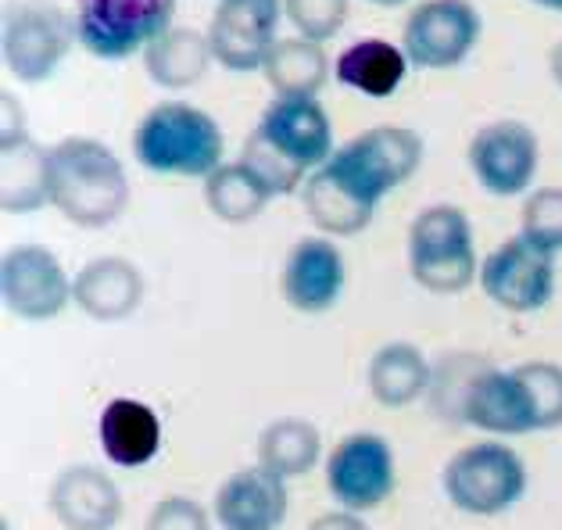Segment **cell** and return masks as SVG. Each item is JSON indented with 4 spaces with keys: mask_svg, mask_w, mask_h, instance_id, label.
<instances>
[{
    "mask_svg": "<svg viewBox=\"0 0 562 530\" xmlns=\"http://www.w3.org/2000/svg\"><path fill=\"white\" fill-rule=\"evenodd\" d=\"M334 126L319 98H277L258 115L240 161L262 176L277 198L294 194L334 158Z\"/></svg>",
    "mask_w": 562,
    "mask_h": 530,
    "instance_id": "obj_1",
    "label": "cell"
},
{
    "mask_svg": "<svg viewBox=\"0 0 562 530\" xmlns=\"http://www.w3.org/2000/svg\"><path fill=\"white\" fill-rule=\"evenodd\" d=\"M50 208L79 229H104L130 205V176L104 140L65 137L47 147Z\"/></svg>",
    "mask_w": 562,
    "mask_h": 530,
    "instance_id": "obj_2",
    "label": "cell"
},
{
    "mask_svg": "<svg viewBox=\"0 0 562 530\" xmlns=\"http://www.w3.org/2000/svg\"><path fill=\"white\" fill-rule=\"evenodd\" d=\"M226 137L218 122L187 101H161L147 108L133 129V158L155 176L209 180L223 166Z\"/></svg>",
    "mask_w": 562,
    "mask_h": 530,
    "instance_id": "obj_3",
    "label": "cell"
},
{
    "mask_svg": "<svg viewBox=\"0 0 562 530\" xmlns=\"http://www.w3.org/2000/svg\"><path fill=\"white\" fill-rule=\"evenodd\" d=\"M408 273L430 294H462L480 277L473 223L459 205H427L413 219Z\"/></svg>",
    "mask_w": 562,
    "mask_h": 530,
    "instance_id": "obj_4",
    "label": "cell"
},
{
    "mask_svg": "<svg viewBox=\"0 0 562 530\" xmlns=\"http://www.w3.org/2000/svg\"><path fill=\"white\" fill-rule=\"evenodd\" d=\"M448 501L465 516H502L527 495V462L498 438L459 448L441 473Z\"/></svg>",
    "mask_w": 562,
    "mask_h": 530,
    "instance_id": "obj_5",
    "label": "cell"
},
{
    "mask_svg": "<svg viewBox=\"0 0 562 530\" xmlns=\"http://www.w3.org/2000/svg\"><path fill=\"white\" fill-rule=\"evenodd\" d=\"M76 44V15H68L54 0H22L4 19L0 54H4V69L11 79L36 87L61 69Z\"/></svg>",
    "mask_w": 562,
    "mask_h": 530,
    "instance_id": "obj_6",
    "label": "cell"
},
{
    "mask_svg": "<svg viewBox=\"0 0 562 530\" xmlns=\"http://www.w3.org/2000/svg\"><path fill=\"white\" fill-rule=\"evenodd\" d=\"M172 15L176 0H79V47L101 61H126L172 30Z\"/></svg>",
    "mask_w": 562,
    "mask_h": 530,
    "instance_id": "obj_7",
    "label": "cell"
},
{
    "mask_svg": "<svg viewBox=\"0 0 562 530\" xmlns=\"http://www.w3.org/2000/svg\"><path fill=\"white\" fill-rule=\"evenodd\" d=\"M476 283L495 308L530 316L555 297V255L533 248L524 234H513L480 262Z\"/></svg>",
    "mask_w": 562,
    "mask_h": 530,
    "instance_id": "obj_8",
    "label": "cell"
},
{
    "mask_svg": "<svg viewBox=\"0 0 562 530\" xmlns=\"http://www.w3.org/2000/svg\"><path fill=\"white\" fill-rule=\"evenodd\" d=\"M480 30V11L470 0H423L402 25V50L413 69L445 72L470 58Z\"/></svg>",
    "mask_w": 562,
    "mask_h": 530,
    "instance_id": "obj_9",
    "label": "cell"
},
{
    "mask_svg": "<svg viewBox=\"0 0 562 530\" xmlns=\"http://www.w3.org/2000/svg\"><path fill=\"white\" fill-rule=\"evenodd\" d=\"M0 302L25 323L58 319L72 302V277L44 244H15L0 258Z\"/></svg>",
    "mask_w": 562,
    "mask_h": 530,
    "instance_id": "obj_10",
    "label": "cell"
},
{
    "mask_svg": "<svg viewBox=\"0 0 562 530\" xmlns=\"http://www.w3.org/2000/svg\"><path fill=\"white\" fill-rule=\"evenodd\" d=\"M397 466L394 452L383 433L359 430L334 444L326 459V487L337 501V509L348 512H373L394 495Z\"/></svg>",
    "mask_w": 562,
    "mask_h": 530,
    "instance_id": "obj_11",
    "label": "cell"
},
{
    "mask_svg": "<svg viewBox=\"0 0 562 530\" xmlns=\"http://www.w3.org/2000/svg\"><path fill=\"white\" fill-rule=\"evenodd\" d=\"M334 161L380 205L405 180H413L423 166V137L408 126L383 122V126H373L340 144Z\"/></svg>",
    "mask_w": 562,
    "mask_h": 530,
    "instance_id": "obj_12",
    "label": "cell"
},
{
    "mask_svg": "<svg viewBox=\"0 0 562 530\" xmlns=\"http://www.w3.org/2000/svg\"><path fill=\"white\" fill-rule=\"evenodd\" d=\"M541 147L527 122L519 119H495L480 126L470 140L465 161L476 176V183L491 198H519L527 194L533 176H538Z\"/></svg>",
    "mask_w": 562,
    "mask_h": 530,
    "instance_id": "obj_13",
    "label": "cell"
},
{
    "mask_svg": "<svg viewBox=\"0 0 562 530\" xmlns=\"http://www.w3.org/2000/svg\"><path fill=\"white\" fill-rule=\"evenodd\" d=\"M283 0H218L209 22L215 65L226 72H258L277 47Z\"/></svg>",
    "mask_w": 562,
    "mask_h": 530,
    "instance_id": "obj_14",
    "label": "cell"
},
{
    "mask_svg": "<svg viewBox=\"0 0 562 530\" xmlns=\"http://www.w3.org/2000/svg\"><path fill=\"white\" fill-rule=\"evenodd\" d=\"M348 287V266L345 255L334 244V237L312 234L301 237L283 258L280 291L283 302L301 316H323L330 312Z\"/></svg>",
    "mask_w": 562,
    "mask_h": 530,
    "instance_id": "obj_15",
    "label": "cell"
},
{
    "mask_svg": "<svg viewBox=\"0 0 562 530\" xmlns=\"http://www.w3.org/2000/svg\"><path fill=\"white\" fill-rule=\"evenodd\" d=\"M462 427H476L491 438L538 433V413H533L530 391L516 370H498L491 362L480 365L462 405Z\"/></svg>",
    "mask_w": 562,
    "mask_h": 530,
    "instance_id": "obj_16",
    "label": "cell"
},
{
    "mask_svg": "<svg viewBox=\"0 0 562 530\" xmlns=\"http://www.w3.org/2000/svg\"><path fill=\"white\" fill-rule=\"evenodd\" d=\"M286 506H291L286 481L255 462L218 484L212 512L223 530H280Z\"/></svg>",
    "mask_w": 562,
    "mask_h": 530,
    "instance_id": "obj_17",
    "label": "cell"
},
{
    "mask_svg": "<svg viewBox=\"0 0 562 530\" xmlns=\"http://www.w3.org/2000/svg\"><path fill=\"white\" fill-rule=\"evenodd\" d=\"M301 205L323 237H359L376 215V201L355 187V180L334 158L305 180Z\"/></svg>",
    "mask_w": 562,
    "mask_h": 530,
    "instance_id": "obj_18",
    "label": "cell"
},
{
    "mask_svg": "<svg viewBox=\"0 0 562 530\" xmlns=\"http://www.w3.org/2000/svg\"><path fill=\"white\" fill-rule=\"evenodd\" d=\"M50 512L65 530H115L122 520V492L104 470L79 462L54 477Z\"/></svg>",
    "mask_w": 562,
    "mask_h": 530,
    "instance_id": "obj_19",
    "label": "cell"
},
{
    "mask_svg": "<svg viewBox=\"0 0 562 530\" xmlns=\"http://www.w3.org/2000/svg\"><path fill=\"white\" fill-rule=\"evenodd\" d=\"M144 273L140 266L122 255H101L87 262L72 277V302L83 316L98 323L130 319L144 302Z\"/></svg>",
    "mask_w": 562,
    "mask_h": 530,
    "instance_id": "obj_20",
    "label": "cell"
},
{
    "mask_svg": "<svg viewBox=\"0 0 562 530\" xmlns=\"http://www.w3.org/2000/svg\"><path fill=\"white\" fill-rule=\"evenodd\" d=\"M98 438L112 466L136 470L161 452V419L140 398H115L98 419Z\"/></svg>",
    "mask_w": 562,
    "mask_h": 530,
    "instance_id": "obj_21",
    "label": "cell"
},
{
    "mask_svg": "<svg viewBox=\"0 0 562 530\" xmlns=\"http://www.w3.org/2000/svg\"><path fill=\"white\" fill-rule=\"evenodd\" d=\"M408 69H413V65H408L405 50L397 44H391V40H383V36H362L337 54L334 79L355 93L383 101L405 83Z\"/></svg>",
    "mask_w": 562,
    "mask_h": 530,
    "instance_id": "obj_22",
    "label": "cell"
},
{
    "mask_svg": "<svg viewBox=\"0 0 562 530\" xmlns=\"http://www.w3.org/2000/svg\"><path fill=\"white\" fill-rule=\"evenodd\" d=\"M144 72L161 90H190L209 76L215 54L209 33L190 30V25H172L161 33L144 54Z\"/></svg>",
    "mask_w": 562,
    "mask_h": 530,
    "instance_id": "obj_23",
    "label": "cell"
},
{
    "mask_svg": "<svg viewBox=\"0 0 562 530\" xmlns=\"http://www.w3.org/2000/svg\"><path fill=\"white\" fill-rule=\"evenodd\" d=\"M430 373H434V365L416 345L391 341L373 351L366 380H369L373 402L387 405V409H405V405L427 398Z\"/></svg>",
    "mask_w": 562,
    "mask_h": 530,
    "instance_id": "obj_24",
    "label": "cell"
},
{
    "mask_svg": "<svg viewBox=\"0 0 562 530\" xmlns=\"http://www.w3.org/2000/svg\"><path fill=\"white\" fill-rule=\"evenodd\" d=\"M255 459H258V466L272 470L286 484L301 481V477H308L315 466H319L323 433H319V427L312 424V419H301V416L272 419V424L258 433Z\"/></svg>",
    "mask_w": 562,
    "mask_h": 530,
    "instance_id": "obj_25",
    "label": "cell"
},
{
    "mask_svg": "<svg viewBox=\"0 0 562 530\" xmlns=\"http://www.w3.org/2000/svg\"><path fill=\"white\" fill-rule=\"evenodd\" d=\"M330 58H326V44H315L305 36L277 40L262 65L266 83L277 98H319V90L330 83Z\"/></svg>",
    "mask_w": 562,
    "mask_h": 530,
    "instance_id": "obj_26",
    "label": "cell"
},
{
    "mask_svg": "<svg viewBox=\"0 0 562 530\" xmlns=\"http://www.w3.org/2000/svg\"><path fill=\"white\" fill-rule=\"evenodd\" d=\"M201 198L218 223L248 226L269 208V201L277 194H272L266 180L248 166V161H223V166L204 180Z\"/></svg>",
    "mask_w": 562,
    "mask_h": 530,
    "instance_id": "obj_27",
    "label": "cell"
},
{
    "mask_svg": "<svg viewBox=\"0 0 562 530\" xmlns=\"http://www.w3.org/2000/svg\"><path fill=\"white\" fill-rule=\"evenodd\" d=\"M50 205L47 147L22 144L0 151V208L4 215H30Z\"/></svg>",
    "mask_w": 562,
    "mask_h": 530,
    "instance_id": "obj_28",
    "label": "cell"
},
{
    "mask_svg": "<svg viewBox=\"0 0 562 530\" xmlns=\"http://www.w3.org/2000/svg\"><path fill=\"white\" fill-rule=\"evenodd\" d=\"M487 359L473 356V351H451L441 362L434 365L430 373V387H427V405L434 419H445V424L462 427V405L465 394H470L473 376L480 373V365Z\"/></svg>",
    "mask_w": 562,
    "mask_h": 530,
    "instance_id": "obj_29",
    "label": "cell"
},
{
    "mask_svg": "<svg viewBox=\"0 0 562 530\" xmlns=\"http://www.w3.org/2000/svg\"><path fill=\"white\" fill-rule=\"evenodd\" d=\"M519 234L533 248L548 255H562V187H538L524 198L519 212Z\"/></svg>",
    "mask_w": 562,
    "mask_h": 530,
    "instance_id": "obj_30",
    "label": "cell"
},
{
    "mask_svg": "<svg viewBox=\"0 0 562 530\" xmlns=\"http://www.w3.org/2000/svg\"><path fill=\"white\" fill-rule=\"evenodd\" d=\"M351 0H283V19L294 25V36L326 44L348 22Z\"/></svg>",
    "mask_w": 562,
    "mask_h": 530,
    "instance_id": "obj_31",
    "label": "cell"
},
{
    "mask_svg": "<svg viewBox=\"0 0 562 530\" xmlns=\"http://www.w3.org/2000/svg\"><path fill=\"white\" fill-rule=\"evenodd\" d=\"M513 370L530 391L533 413H538V430H559L562 427V365L524 362V365H513Z\"/></svg>",
    "mask_w": 562,
    "mask_h": 530,
    "instance_id": "obj_32",
    "label": "cell"
},
{
    "mask_svg": "<svg viewBox=\"0 0 562 530\" xmlns=\"http://www.w3.org/2000/svg\"><path fill=\"white\" fill-rule=\"evenodd\" d=\"M144 530H212L209 509L190 495H166L147 512Z\"/></svg>",
    "mask_w": 562,
    "mask_h": 530,
    "instance_id": "obj_33",
    "label": "cell"
},
{
    "mask_svg": "<svg viewBox=\"0 0 562 530\" xmlns=\"http://www.w3.org/2000/svg\"><path fill=\"white\" fill-rule=\"evenodd\" d=\"M30 122H25V108L22 98L15 93H0V151H11V147L30 144Z\"/></svg>",
    "mask_w": 562,
    "mask_h": 530,
    "instance_id": "obj_34",
    "label": "cell"
},
{
    "mask_svg": "<svg viewBox=\"0 0 562 530\" xmlns=\"http://www.w3.org/2000/svg\"><path fill=\"white\" fill-rule=\"evenodd\" d=\"M308 530H369V523L362 520L359 512H348V509H334V512H323L315 516L308 523Z\"/></svg>",
    "mask_w": 562,
    "mask_h": 530,
    "instance_id": "obj_35",
    "label": "cell"
},
{
    "mask_svg": "<svg viewBox=\"0 0 562 530\" xmlns=\"http://www.w3.org/2000/svg\"><path fill=\"white\" fill-rule=\"evenodd\" d=\"M548 72H552V79H555V87L562 90V40L552 47V54H548Z\"/></svg>",
    "mask_w": 562,
    "mask_h": 530,
    "instance_id": "obj_36",
    "label": "cell"
},
{
    "mask_svg": "<svg viewBox=\"0 0 562 530\" xmlns=\"http://www.w3.org/2000/svg\"><path fill=\"white\" fill-rule=\"evenodd\" d=\"M530 4L541 11H552V15H562V0H530Z\"/></svg>",
    "mask_w": 562,
    "mask_h": 530,
    "instance_id": "obj_37",
    "label": "cell"
},
{
    "mask_svg": "<svg viewBox=\"0 0 562 530\" xmlns=\"http://www.w3.org/2000/svg\"><path fill=\"white\" fill-rule=\"evenodd\" d=\"M369 4H376V8H402V4H408V0H369Z\"/></svg>",
    "mask_w": 562,
    "mask_h": 530,
    "instance_id": "obj_38",
    "label": "cell"
},
{
    "mask_svg": "<svg viewBox=\"0 0 562 530\" xmlns=\"http://www.w3.org/2000/svg\"><path fill=\"white\" fill-rule=\"evenodd\" d=\"M0 530H11V527H8V520H4V523H0Z\"/></svg>",
    "mask_w": 562,
    "mask_h": 530,
    "instance_id": "obj_39",
    "label": "cell"
}]
</instances>
